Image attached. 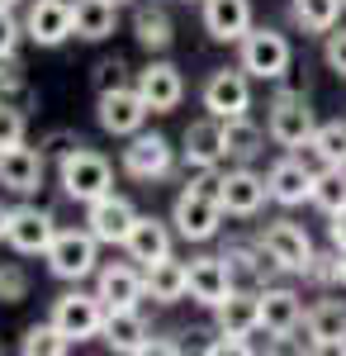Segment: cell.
Wrapping results in <instances>:
<instances>
[{
    "label": "cell",
    "instance_id": "34",
    "mask_svg": "<svg viewBox=\"0 0 346 356\" xmlns=\"http://www.w3.org/2000/svg\"><path fill=\"white\" fill-rule=\"evenodd\" d=\"M19 352L24 356H67L72 352V337L57 328L53 318L48 323H28L24 337H19Z\"/></svg>",
    "mask_w": 346,
    "mask_h": 356
},
{
    "label": "cell",
    "instance_id": "21",
    "mask_svg": "<svg viewBox=\"0 0 346 356\" xmlns=\"http://www.w3.org/2000/svg\"><path fill=\"white\" fill-rule=\"evenodd\" d=\"M304 328V300L285 285H261V332L266 337H294Z\"/></svg>",
    "mask_w": 346,
    "mask_h": 356
},
{
    "label": "cell",
    "instance_id": "22",
    "mask_svg": "<svg viewBox=\"0 0 346 356\" xmlns=\"http://www.w3.org/2000/svg\"><path fill=\"white\" fill-rule=\"evenodd\" d=\"M186 271H190V300L195 304L213 309V304H223L233 295V275H228L223 252H218V257H190Z\"/></svg>",
    "mask_w": 346,
    "mask_h": 356
},
{
    "label": "cell",
    "instance_id": "28",
    "mask_svg": "<svg viewBox=\"0 0 346 356\" xmlns=\"http://www.w3.org/2000/svg\"><path fill=\"white\" fill-rule=\"evenodd\" d=\"M72 29L81 43H105L119 29V0H72Z\"/></svg>",
    "mask_w": 346,
    "mask_h": 356
},
{
    "label": "cell",
    "instance_id": "2",
    "mask_svg": "<svg viewBox=\"0 0 346 356\" xmlns=\"http://www.w3.org/2000/svg\"><path fill=\"white\" fill-rule=\"evenodd\" d=\"M100 238L90 233V228H57L53 247L43 252V261H48V271L57 280H67V285H81V280H90V275L100 271Z\"/></svg>",
    "mask_w": 346,
    "mask_h": 356
},
{
    "label": "cell",
    "instance_id": "10",
    "mask_svg": "<svg viewBox=\"0 0 346 356\" xmlns=\"http://www.w3.org/2000/svg\"><path fill=\"white\" fill-rule=\"evenodd\" d=\"M105 300L95 295V290H67V295H57L53 300V323L72 342H85V337H100L105 328Z\"/></svg>",
    "mask_w": 346,
    "mask_h": 356
},
{
    "label": "cell",
    "instance_id": "42",
    "mask_svg": "<svg viewBox=\"0 0 346 356\" xmlns=\"http://www.w3.org/2000/svg\"><path fill=\"white\" fill-rule=\"evenodd\" d=\"M124 72H129L124 57H105V62L95 67V76H90V81H95V95H100V90H114V86H129V81H124Z\"/></svg>",
    "mask_w": 346,
    "mask_h": 356
},
{
    "label": "cell",
    "instance_id": "16",
    "mask_svg": "<svg viewBox=\"0 0 346 356\" xmlns=\"http://www.w3.org/2000/svg\"><path fill=\"white\" fill-rule=\"evenodd\" d=\"M43 176H48V157H43V147L19 143V147H5V152H0V191L24 195V200H28V195H38Z\"/></svg>",
    "mask_w": 346,
    "mask_h": 356
},
{
    "label": "cell",
    "instance_id": "27",
    "mask_svg": "<svg viewBox=\"0 0 346 356\" xmlns=\"http://www.w3.org/2000/svg\"><path fill=\"white\" fill-rule=\"evenodd\" d=\"M109 352H147V342H152V332H147V318L138 314V309H109L105 314V328H100Z\"/></svg>",
    "mask_w": 346,
    "mask_h": 356
},
{
    "label": "cell",
    "instance_id": "3",
    "mask_svg": "<svg viewBox=\"0 0 346 356\" xmlns=\"http://www.w3.org/2000/svg\"><path fill=\"white\" fill-rule=\"evenodd\" d=\"M57 186H62L67 200L90 204V200H100V195L114 191V166H109L105 152H95V147H76V152H67V157L57 162Z\"/></svg>",
    "mask_w": 346,
    "mask_h": 356
},
{
    "label": "cell",
    "instance_id": "29",
    "mask_svg": "<svg viewBox=\"0 0 346 356\" xmlns=\"http://www.w3.org/2000/svg\"><path fill=\"white\" fill-rule=\"evenodd\" d=\"M223 261H228V275H233V290H261L266 275L275 271L270 257L261 247H223Z\"/></svg>",
    "mask_w": 346,
    "mask_h": 356
},
{
    "label": "cell",
    "instance_id": "46",
    "mask_svg": "<svg viewBox=\"0 0 346 356\" xmlns=\"http://www.w3.org/2000/svg\"><path fill=\"white\" fill-rule=\"evenodd\" d=\"M5 223H10V209L0 204V243H5Z\"/></svg>",
    "mask_w": 346,
    "mask_h": 356
},
{
    "label": "cell",
    "instance_id": "43",
    "mask_svg": "<svg viewBox=\"0 0 346 356\" xmlns=\"http://www.w3.org/2000/svg\"><path fill=\"white\" fill-rule=\"evenodd\" d=\"M322 62H327V72L346 76V29L342 24L327 33V43H322Z\"/></svg>",
    "mask_w": 346,
    "mask_h": 356
},
{
    "label": "cell",
    "instance_id": "19",
    "mask_svg": "<svg viewBox=\"0 0 346 356\" xmlns=\"http://www.w3.org/2000/svg\"><path fill=\"white\" fill-rule=\"evenodd\" d=\"M266 186H270V200L285 204V209L308 204V200H313V166H304V157H294V152H290V157L270 162Z\"/></svg>",
    "mask_w": 346,
    "mask_h": 356
},
{
    "label": "cell",
    "instance_id": "41",
    "mask_svg": "<svg viewBox=\"0 0 346 356\" xmlns=\"http://www.w3.org/2000/svg\"><path fill=\"white\" fill-rule=\"evenodd\" d=\"M337 247L332 252H313V261H308V271H304V280H313V285H337Z\"/></svg>",
    "mask_w": 346,
    "mask_h": 356
},
{
    "label": "cell",
    "instance_id": "4",
    "mask_svg": "<svg viewBox=\"0 0 346 356\" xmlns=\"http://www.w3.org/2000/svg\"><path fill=\"white\" fill-rule=\"evenodd\" d=\"M266 134L275 147H290V152L313 143L318 114H313L304 90H275V100H270V110H266Z\"/></svg>",
    "mask_w": 346,
    "mask_h": 356
},
{
    "label": "cell",
    "instance_id": "14",
    "mask_svg": "<svg viewBox=\"0 0 346 356\" xmlns=\"http://www.w3.org/2000/svg\"><path fill=\"white\" fill-rule=\"evenodd\" d=\"M24 33L38 48H62L67 38H76V29H72V0H28Z\"/></svg>",
    "mask_w": 346,
    "mask_h": 356
},
{
    "label": "cell",
    "instance_id": "40",
    "mask_svg": "<svg viewBox=\"0 0 346 356\" xmlns=\"http://www.w3.org/2000/svg\"><path fill=\"white\" fill-rule=\"evenodd\" d=\"M38 147H43V157H57V162H62L67 152L85 147V138H81L76 129H53V134H43V143H38Z\"/></svg>",
    "mask_w": 346,
    "mask_h": 356
},
{
    "label": "cell",
    "instance_id": "7",
    "mask_svg": "<svg viewBox=\"0 0 346 356\" xmlns=\"http://www.w3.org/2000/svg\"><path fill=\"white\" fill-rule=\"evenodd\" d=\"M256 247L270 257V266L285 275H304L308 271V261H313V238L304 233V223L294 219H275L261 228V238H256Z\"/></svg>",
    "mask_w": 346,
    "mask_h": 356
},
{
    "label": "cell",
    "instance_id": "11",
    "mask_svg": "<svg viewBox=\"0 0 346 356\" xmlns=\"http://www.w3.org/2000/svg\"><path fill=\"white\" fill-rule=\"evenodd\" d=\"M57 238V219L38 204H15L10 223H5V247L19 252V257H43Z\"/></svg>",
    "mask_w": 346,
    "mask_h": 356
},
{
    "label": "cell",
    "instance_id": "12",
    "mask_svg": "<svg viewBox=\"0 0 346 356\" xmlns=\"http://www.w3.org/2000/svg\"><path fill=\"white\" fill-rule=\"evenodd\" d=\"M199 100L213 119H238V114L252 110V76L242 67H218V72H209Z\"/></svg>",
    "mask_w": 346,
    "mask_h": 356
},
{
    "label": "cell",
    "instance_id": "25",
    "mask_svg": "<svg viewBox=\"0 0 346 356\" xmlns=\"http://www.w3.org/2000/svg\"><path fill=\"white\" fill-rule=\"evenodd\" d=\"M213 318H218V332L256 337L261 332V290H233L223 304H213Z\"/></svg>",
    "mask_w": 346,
    "mask_h": 356
},
{
    "label": "cell",
    "instance_id": "18",
    "mask_svg": "<svg viewBox=\"0 0 346 356\" xmlns=\"http://www.w3.org/2000/svg\"><path fill=\"white\" fill-rule=\"evenodd\" d=\"M304 337L313 352H346V304L318 300L304 309Z\"/></svg>",
    "mask_w": 346,
    "mask_h": 356
},
{
    "label": "cell",
    "instance_id": "17",
    "mask_svg": "<svg viewBox=\"0 0 346 356\" xmlns=\"http://www.w3.org/2000/svg\"><path fill=\"white\" fill-rule=\"evenodd\" d=\"M133 219H138L133 200H124V195H114V191L85 204V228H90V233H95L105 247H124V238H129Z\"/></svg>",
    "mask_w": 346,
    "mask_h": 356
},
{
    "label": "cell",
    "instance_id": "47",
    "mask_svg": "<svg viewBox=\"0 0 346 356\" xmlns=\"http://www.w3.org/2000/svg\"><path fill=\"white\" fill-rule=\"evenodd\" d=\"M0 5H10V10H19V5H28V0H0Z\"/></svg>",
    "mask_w": 346,
    "mask_h": 356
},
{
    "label": "cell",
    "instance_id": "32",
    "mask_svg": "<svg viewBox=\"0 0 346 356\" xmlns=\"http://www.w3.org/2000/svg\"><path fill=\"white\" fill-rule=\"evenodd\" d=\"M342 5L346 0H294V24L304 29V33H332V29L342 24Z\"/></svg>",
    "mask_w": 346,
    "mask_h": 356
},
{
    "label": "cell",
    "instance_id": "1",
    "mask_svg": "<svg viewBox=\"0 0 346 356\" xmlns=\"http://www.w3.org/2000/svg\"><path fill=\"white\" fill-rule=\"evenodd\" d=\"M223 223V204H218V171H199L186 191L171 204V228L186 243H209Z\"/></svg>",
    "mask_w": 346,
    "mask_h": 356
},
{
    "label": "cell",
    "instance_id": "31",
    "mask_svg": "<svg viewBox=\"0 0 346 356\" xmlns=\"http://www.w3.org/2000/svg\"><path fill=\"white\" fill-rule=\"evenodd\" d=\"M266 129H256L247 114L238 119H223V152H228V162H256L261 157V147H266Z\"/></svg>",
    "mask_w": 346,
    "mask_h": 356
},
{
    "label": "cell",
    "instance_id": "49",
    "mask_svg": "<svg viewBox=\"0 0 346 356\" xmlns=\"http://www.w3.org/2000/svg\"><path fill=\"white\" fill-rule=\"evenodd\" d=\"M161 5H166V0H161Z\"/></svg>",
    "mask_w": 346,
    "mask_h": 356
},
{
    "label": "cell",
    "instance_id": "35",
    "mask_svg": "<svg viewBox=\"0 0 346 356\" xmlns=\"http://www.w3.org/2000/svg\"><path fill=\"white\" fill-rule=\"evenodd\" d=\"M308 152H313L322 166H346V119H327V124H318Z\"/></svg>",
    "mask_w": 346,
    "mask_h": 356
},
{
    "label": "cell",
    "instance_id": "24",
    "mask_svg": "<svg viewBox=\"0 0 346 356\" xmlns=\"http://www.w3.org/2000/svg\"><path fill=\"white\" fill-rule=\"evenodd\" d=\"M204 33L213 43H242L252 33V0H204Z\"/></svg>",
    "mask_w": 346,
    "mask_h": 356
},
{
    "label": "cell",
    "instance_id": "36",
    "mask_svg": "<svg viewBox=\"0 0 346 356\" xmlns=\"http://www.w3.org/2000/svg\"><path fill=\"white\" fill-rule=\"evenodd\" d=\"M24 138H28L24 110H19L15 100H5V95H0V152H5V147H19Z\"/></svg>",
    "mask_w": 346,
    "mask_h": 356
},
{
    "label": "cell",
    "instance_id": "26",
    "mask_svg": "<svg viewBox=\"0 0 346 356\" xmlns=\"http://www.w3.org/2000/svg\"><path fill=\"white\" fill-rule=\"evenodd\" d=\"M142 285H147V300L152 304L190 300V271H186V261H176V257L147 261V266H142Z\"/></svg>",
    "mask_w": 346,
    "mask_h": 356
},
{
    "label": "cell",
    "instance_id": "23",
    "mask_svg": "<svg viewBox=\"0 0 346 356\" xmlns=\"http://www.w3.org/2000/svg\"><path fill=\"white\" fill-rule=\"evenodd\" d=\"M171 238H176L171 219H157V214H138L133 228H129V238H124V252L133 257L138 266H147V261H161V257H171Z\"/></svg>",
    "mask_w": 346,
    "mask_h": 356
},
{
    "label": "cell",
    "instance_id": "15",
    "mask_svg": "<svg viewBox=\"0 0 346 356\" xmlns=\"http://www.w3.org/2000/svg\"><path fill=\"white\" fill-rule=\"evenodd\" d=\"M133 86L152 114H171V110H181V100H186V76H181L176 62H147L133 76Z\"/></svg>",
    "mask_w": 346,
    "mask_h": 356
},
{
    "label": "cell",
    "instance_id": "5",
    "mask_svg": "<svg viewBox=\"0 0 346 356\" xmlns=\"http://www.w3.org/2000/svg\"><path fill=\"white\" fill-rule=\"evenodd\" d=\"M238 48H242L238 67L252 81H285V72H290V62H294L290 38L280 29H266V24H252V33L242 38Z\"/></svg>",
    "mask_w": 346,
    "mask_h": 356
},
{
    "label": "cell",
    "instance_id": "39",
    "mask_svg": "<svg viewBox=\"0 0 346 356\" xmlns=\"http://www.w3.org/2000/svg\"><path fill=\"white\" fill-rule=\"evenodd\" d=\"M24 90H28V76H24L19 53H15V57H0V95H5V100H15V95H24Z\"/></svg>",
    "mask_w": 346,
    "mask_h": 356
},
{
    "label": "cell",
    "instance_id": "13",
    "mask_svg": "<svg viewBox=\"0 0 346 356\" xmlns=\"http://www.w3.org/2000/svg\"><path fill=\"white\" fill-rule=\"evenodd\" d=\"M95 295L105 300V309H138L147 300V285H142V266L133 257L129 261H105L95 271Z\"/></svg>",
    "mask_w": 346,
    "mask_h": 356
},
{
    "label": "cell",
    "instance_id": "9",
    "mask_svg": "<svg viewBox=\"0 0 346 356\" xmlns=\"http://www.w3.org/2000/svg\"><path fill=\"white\" fill-rule=\"evenodd\" d=\"M147 100L138 95V86H114L95 95V124L109 138H133L138 129H147Z\"/></svg>",
    "mask_w": 346,
    "mask_h": 356
},
{
    "label": "cell",
    "instance_id": "37",
    "mask_svg": "<svg viewBox=\"0 0 346 356\" xmlns=\"http://www.w3.org/2000/svg\"><path fill=\"white\" fill-rule=\"evenodd\" d=\"M28 300V271L19 261H0V304Z\"/></svg>",
    "mask_w": 346,
    "mask_h": 356
},
{
    "label": "cell",
    "instance_id": "45",
    "mask_svg": "<svg viewBox=\"0 0 346 356\" xmlns=\"http://www.w3.org/2000/svg\"><path fill=\"white\" fill-rule=\"evenodd\" d=\"M337 285H342V290H346V252H342V257H337Z\"/></svg>",
    "mask_w": 346,
    "mask_h": 356
},
{
    "label": "cell",
    "instance_id": "8",
    "mask_svg": "<svg viewBox=\"0 0 346 356\" xmlns=\"http://www.w3.org/2000/svg\"><path fill=\"white\" fill-rule=\"evenodd\" d=\"M266 200H270V186H266V176L252 171V162H238V166H228V171H218V204H223V214L256 219L266 209Z\"/></svg>",
    "mask_w": 346,
    "mask_h": 356
},
{
    "label": "cell",
    "instance_id": "30",
    "mask_svg": "<svg viewBox=\"0 0 346 356\" xmlns=\"http://www.w3.org/2000/svg\"><path fill=\"white\" fill-rule=\"evenodd\" d=\"M133 38L147 48V53H166V48H171L176 24H171V15L161 10V0H152V5H138V10H133Z\"/></svg>",
    "mask_w": 346,
    "mask_h": 356
},
{
    "label": "cell",
    "instance_id": "44",
    "mask_svg": "<svg viewBox=\"0 0 346 356\" xmlns=\"http://www.w3.org/2000/svg\"><path fill=\"white\" fill-rule=\"evenodd\" d=\"M327 238H332V247H337V252H346V209H342V214H332V223H327Z\"/></svg>",
    "mask_w": 346,
    "mask_h": 356
},
{
    "label": "cell",
    "instance_id": "20",
    "mask_svg": "<svg viewBox=\"0 0 346 356\" xmlns=\"http://www.w3.org/2000/svg\"><path fill=\"white\" fill-rule=\"evenodd\" d=\"M181 157H186V166H195V171H218V162L228 157V152H223V119H213V114L195 119L186 129V138H181Z\"/></svg>",
    "mask_w": 346,
    "mask_h": 356
},
{
    "label": "cell",
    "instance_id": "48",
    "mask_svg": "<svg viewBox=\"0 0 346 356\" xmlns=\"http://www.w3.org/2000/svg\"><path fill=\"white\" fill-rule=\"evenodd\" d=\"M119 5H129V0H119Z\"/></svg>",
    "mask_w": 346,
    "mask_h": 356
},
{
    "label": "cell",
    "instance_id": "33",
    "mask_svg": "<svg viewBox=\"0 0 346 356\" xmlns=\"http://www.w3.org/2000/svg\"><path fill=\"white\" fill-rule=\"evenodd\" d=\"M308 204L322 209L327 219L342 214L346 209V166H322V171H313V200Z\"/></svg>",
    "mask_w": 346,
    "mask_h": 356
},
{
    "label": "cell",
    "instance_id": "38",
    "mask_svg": "<svg viewBox=\"0 0 346 356\" xmlns=\"http://www.w3.org/2000/svg\"><path fill=\"white\" fill-rule=\"evenodd\" d=\"M24 38H28V33H24V19H19L10 5H0V57H15Z\"/></svg>",
    "mask_w": 346,
    "mask_h": 356
},
{
    "label": "cell",
    "instance_id": "6",
    "mask_svg": "<svg viewBox=\"0 0 346 356\" xmlns=\"http://www.w3.org/2000/svg\"><path fill=\"white\" fill-rule=\"evenodd\" d=\"M119 166H124L129 181L157 186V181H166V176L176 171V147H171V138H166V134H147V129H138V134L129 138V147L119 152Z\"/></svg>",
    "mask_w": 346,
    "mask_h": 356
}]
</instances>
